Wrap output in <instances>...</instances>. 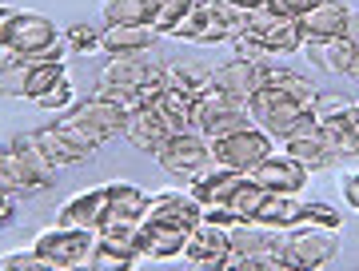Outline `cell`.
<instances>
[{
    "label": "cell",
    "mask_w": 359,
    "mask_h": 271,
    "mask_svg": "<svg viewBox=\"0 0 359 271\" xmlns=\"http://www.w3.org/2000/svg\"><path fill=\"white\" fill-rule=\"evenodd\" d=\"M231 56H236V60H252V64H268L264 44H259L256 32H248V28H240V32L231 36Z\"/></svg>",
    "instance_id": "cell-42"
},
{
    "label": "cell",
    "mask_w": 359,
    "mask_h": 271,
    "mask_svg": "<svg viewBox=\"0 0 359 271\" xmlns=\"http://www.w3.org/2000/svg\"><path fill=\"white\" fill-rule=\"evenodd\" d=\"M164 271H184V267H164Z\"/></svg>",
    "instance_id": "cell-53"
},
{
    "label": "cell",
    "mask_w": 359,
    "mask_h": 271,
    "mask_svg": "<svg viewBox=\"0 0 359 271\" xmlns=\"http://www.w3.org/2000/svg\"><path fill=\"white\" fill-rule=\"evenodd\" d=\"M280 148L292 155L295 164H304L308 172H323V168H332V164H339L332 155V148H327V140H323V128L316 116H308L304 124H295L280 140Z\"/></svg>",
    "instance_id": "cell-13"
},
{
    "label": "cell",
    "mask_w": 359,
    "mask_h": 271,
    "mask_svg": "<svg viewBox=\"0 0 359 271\" xmlns=\"http://www.w3.org/2000/svg\"><path fill=\"white\" fill-rule=\"evenodd\" d=\"M299 207H304V200H295V195H276V192H268L252 223H259V228H271V232H292L295 223H299Z\"/></svg>",
    "instance_id": "cell-27"
},
{
    "label": "cell",
    "mask_w": 359,
    "mask_h": 271,
    "mask_svg": "<svg viewBox=\"0 0 359 271\" xmlns=\"http://www.w3.org/2000/svg\"><path fill=\"white\" fill-rule=\"evenodd\" d=\"M339 192H344V204L351 207V211H359V172H351V176L339 180Z\"/></svg>",
    "instance_id": "cell-45"
},
{
    "label": "cell",
    "mask_w": 359,
    "mask_h": 271,
    "mask_svg": "<svg viewBox=\"0 0 359 271\" xmlns=\"http://www.w3.org/2000/svg\"><path fill=\"white\" fill-rule=\"evenodd\" d=\"M231 8H240V13H256V8H268V0H228Z\"/></svg>",
    "instance_id": "cell-48"
},
{
    "label": "cell",
    "mask_w": 359,
    "mask_h": 271,
    "mask_svg": "<svg viewBox=\"0 0 359 271\" xmlns=\"http://www.w3.org/2000/svg\"><path fill=\"white\" fill-rule=\"evenodd\" d=\"M304 56H308V60L320 68V72H339V76H347L351 56H355V40H351V36L308 40V44H304Z\"/></svg>",
    "instance_id": "cell-22"
},
{
    "label": "cell",
    "mask_w": 359,
    "mask_h": 271,
    "mask_svg": "<svg viewBox=\"0 0 359 271\" xmlns=\"http://www.w3.org/2000/svg\"><path fill=\"white\" fill-rule=\"evenodd\" d=\"M268 68L271 64H252V60H236L231 56L228 64L216 68V88L231 92L236 100H252L256 92L268 88Z\"/></svg>",
    "instance_id": "cell-16"
},
{
    "label": "cell",
    "mask_w": 359,
    "mask_h": 271,
    "mask_svg": "<svg viewBox=\"0 0 359 271\" xmlns=\"http://www.w3.org/2000/svg\"><path fill=\"white\" fill-rule=\"evenodd\" d=\"M156 164H160L168 176H176V180H196V176H204L208 168H216V160H212V140L200 136V132H176V136L160 148Z\"/></svg>",
    "instance_id": "cell-8"
},
{
    "label": "cell",
    "mask_w": 359,
    "mask_h": 271,
    "mask_svg": "<svg viewBox=\"0 0 359 271\" xmlns=\"http://www.w3.org/2000/svg\"><path fill=\"white\" fill-rule=\"evenodd\" d=\"M320 128H323V140H327L335 160H355L359 155V100H355V108H347L344 116L327 120Z\"/></svg>",
    "instance_id": "cell-24"
},
{
    "label": "cell",
    "mask_w": 359,
    "mask_h": 271,
    "mask_svg": "<svg viewBox=\"0 0 359 271\" xmlns=\"http://www.w3.org/2000/svg\"><path fill=\"white\" fill-rule=\"evenodd\" d=\"M160 32L152 25H104L100 44L104 56H136V52H152L160 44Z\"/></svg>",
    "instance_id": "cell-18"
},
{
    "label": "cell",
    "mask_w": 359,
    "mask_h": 271,
    "mask_svg": "<svg viewBox=\"0 0 359 271\" xmlns=\"http://www.w3.org/2000/svg\"><path fill=\"white\" fill-rule=\"evenodd\" d=\"M192 228H184L176 220H160V216H144L140 228H136V251L140 259H152V263H168V259L184 256V244H188Z\"/></svg>",
    "instance_id": "cell-11"
},
{
    "label": "cell",
    "mask_w": 359,
    "mask_h": 271,
    "mask_svg": "<svg viewBox=\"0 0 359 271\" xmlns=\"http://www.w3.org/2000/svg\"><path fill=\"white\" fill-rule=\"evenodd\" d=\"M104 25H152V0H104Z\"/></svg>",
    "instance_id": "cell-31"
},
{
    "label": "cell",
    "mask_w": 359,
    "mask_h": 271,
    "mask_svg": "<svg viewBox=\"0 0 359 271\" xmlns=\"http://www.w3.org/2000/svg\"><path fill=\"white\" fill-rule=\"evenodd\" d=\"M295 228H327V232H339L344 228V216H339V207L323 204V200H304Z\"/></svg>",
    "instance_id": "cell-34"
},
{
    "label": "cell",
    "mask_w": 359,
    "mask_h": 271,
    "mask_svg": "<svg viewBox=\"0 0 359 271\" xmlns=\"http://www.w3.org/2000/svg\"><path fill=\"white\" fill-rule=\"evenodd\" d=\"M347 76L359 80V40H355V56H351V68H347Z\"/></svg>",
    "instance_id": "cell-49"
},
{
    "label": "cell",
    "mask_w": 359,
    "mask_h": 271,
    "mask_svg": "<svg viewBox=\"0 0 359 271\" xmlns=\"http://www.w3.org/2000/svg\"><path fill=\"white\" fill-rule=\"evenodd\" d=\"M32 251H36L44 263L60 271H72L80 263H92V251H96V232H80V228H60L52 223L32 239Z\"/></svg>",
    "instance_id": "cell-7"
},
{
    "label": "cell",
    "mask_w": 359,
    "mask_h": 271,
    "mask_svg": "<svg viewBox=\"0 0 359 271\" xmlns=\"http://www.w3.org/2000/svg\"><path fill=\"white\" fill-rule=\"evenodd\" d=\"M252 124V112H248V100H236L231 92L224 88H212L204 96H196V108H192V132L216 140V136H228L236 128H248Z\"/></svg>",
    "instance_id": "cell-4"
},
{
    "label": "cell",
    "mask_w": 359,
    "mask_h": 271,
    "mask_svg": "<svg viewBox=\"0 0 359 271\" xmlns=\"http://www.w3.org/2000/svg\"><path fill=\"white\" fill-rule=\"evenodd\" d=\"M0 188H4V192H13V195H25V192H40L44 180L28 168L13 148H0Z\"/></svg>",
    "instance_id": "cell-28"
},
{
    "label": "cell",
    "mask_w": 359,
    "mask_h": 271,
    "mask_svg": "<svg viewBox=\"0 0 359 271\" xmlns=\"http://www.w3.org/2000/svg\"><path fill=\"white\" fill-rule=\"evenodd\" d=\"M0 271H13V267H8V259H4V256H0Z\"/></svg>",
    "instance_id": "cell-52"
},
{
    "label": "cell",
    "mask_w": 359,
    "mask_h": 271,
    "mask_svg": "<svg viewBox=\"0 0 359 271\" xmlns=\"http://www.w3.org/2000/svg\"><path fill=\"white\" fill-rule=\"evenodd\" d=\"M172 136H176V132H172V124L156 112L152 104L136 108V112L128 116V128H124V140H128L136 152H148V155H160V148H164Z\"/></svg>",
    "instance_id": "cell-15"
},
{
    "label": "cell",
    "mask_w": 359,
    "mask_h": 271,
    "mask_svg": "<svg viewBox=\"0 0 359 271\" xmlns=\"http://www.w3.org/2000/svg\"><path fill=\"white\" fill-rule=\"evenodd\" d=\"M104 188H108V216H112V220L140 223L144 216H148V200H152V195L144 192V188H136V183H128V180H112V183H104Z\"/></svg>",
    "instance_id": "cell-25"
},
{
    "label": "cell",
    "mask_w": 359,
    "mask_h": 271,
    "mask_svg": "<svg viewBox=\"0 0 359 271\" xmlns=\"http://www.w3.org/2000/svg\"><path fill=\"white\" fill-rule=\"evenodd\" d=\"M65 44L72 56H100L104 44H100V28L92 25H68L65 28Z\"/></svg>",
    "instance_id": "cell-38"
},
{
    "label": "cell",
    "mask_w": 359,
    "mask_h": 271,
    "mask_svg": "<svg viewBox=\"0 0 359 271\" xmlns=\"http://www.w3.org/2000/svg\"><path fill=\"white\" fill-rule=\"evenodd\" d=\"M72 104H76V88H72V76H65L60 84H52L40 100H32V108H40V112H65Z\"/></svg>",
    "instance_id": "cell-39"
},
{
    "label": "cell",
    "mask_w": 359,
    "mask_h": 271,
    "mask_svg": "<svg viewBox=\"0 0 359 271\" xmlns=\"http://www.w3.org/2000/svg\"><path fill=\"white\" fill-rule=\"evenodd\" d=\"M351 40H359V16H351V32H347Z\"/></svg>",
    "instance_id": "cell-50"
},
{
    "label": "cell",
    "mask_w": 359,
    "mask_h": 271,
    "mask_svg": "<svg viewBox=\"0 0 359 271\" xmlns=\"http://www.w3.org/2000/svg\"><path fill=\"white\" fill-rule=\"evenodd\" d=\"M244 28H248V32H256V40L264 44V52H268V56H292V52H304V44H308V36H304L299 20L271 13V8L244 13Z\"/></svg>",
    "instance_id": "cell-9"
},
{
    "label": "cell",
    "mask_w": 359,
    "mask_h": 271,
    "mask_svg": "<svg viewBox=\"0 0 359 271\" xmlns=\"http://www.w3.org/2000/svg\"><path fill=\"white\" fill-rule=\"evenodd\" d=\"M65 76H68V68L60 64V60H32V72H28V96H25V100L28 104L40 100L52 84H60Z\"/></svg>",
    "instance_id": "cell-33"
},
{
    "label": "cell",
    "mask_w": 359,
    "mask_h": 271,
    "mask_svg": "<svg viewBox=\"0 0 359 271\" xmlns=\"http://www.w3.org/2000/svg\"><path fill=\"white\" fill-rule=\"evenodd\" d=\"M148 216L176 220V223H184V228H200V220H204V204H200L192 192L164 188V192H152V200H148Z\"/></svg>",
    "instance_id": "cell-19"
},
{
    "label": "cell",
    "mask_w": 359,
    "mask_h": 271,
    "mask_svg": "<svg viewBox=\"0 0 359 271\" xmlns=\"http://www.w3.org/2000/svg\"><path fill=\"white\" fill-rule=\"evenodd\" d=\"M92 96L96 100H108V104H116L120 112H136V108H144L148 104V96L144 92H136V88H120V84H104V80H96V88H92Z\"/></svg>",
    "instance_id": "cell-36"
},
{
    "label": "cell",
    "mask_w": 359,
    "mask_h": 271,
    "mask_svg": "<svg viewBox=\"0 0 359 271\" xmlns=\"http://www.w3.org/2000/svg\"><path fill=\"white\" fill-rule=\"evenodd\" d=\"M16 220V195L0 188V228H8Z\"/></svg>",
    "instance_id": "cell-46"
},
{
    "label": "cell",
    "mask_w": 359,
    "mask_h": 271,
    "mask_svg": "<svg viewBox=\"0 0 359 271\" xmlns=\"http://www.w3.org/2000/svg\"><path fill=\"white\" fill-rule=\"evenodd\" d=\"M72 271H96V267H92V263H80V267H72Z\"/></svg>",
    "instance_id": "cell-51"
},
{
    "label": "cell",
    "mask_w": 359,
    "mask_h": 271,
    "mask_svg": "<svg viewBox=\"0 0 359 271\" xmlns=\"http://www.w3.org/2000/svg\"><path fill=\"white\" fill-rule=\"evenodd\" d=\"M136 259L140 256H128V251H116V247L96 244V251H92V267L96 271H136Z\"/></svg>",
    "instance_id": "cell-41"
},
{
    "label": "cell",
    "mask_w": 359,
    "mask_h": 271,
    "mask_svg": "<svg viewBox=\"0 0 359 271\" xmlns=\"http://www.w3.org/2000/svg\"><path fill=\"white\" fill-rule=\"evenodd\" d=\"M351 8L344 0H323L320 8H311L308 16H299V28L308 40H323V36H347L351 32Z\"/></svg>",
    "instance_id": "cell-20"
},
{
    "label": "cell",
    "mask_w": 359,
    "mask_h": 271,
    "mask_svg": "<svg viewBox=\"0 0 359 271\" xmlns=\"http://www.w3.org/2000/svg\"><path fill=\"white\" fill-rule=\"evenodd\" d=\"M104 84H120V88H136L152 96L164 84V60H156L152 52H136V56H108L100 72Z\"/></svg>",
    "instance_id": "cell-10"
},
{
    "label": "cell",
    "mask_w": 359,
    "mask_h": 271,
    "mask_svg": "<svg viewBox=\"0 0 359 271\" xmlns=\"http://www.w3.org/2000/svg\"><path fill=\"white\" fill-rule=\"evenodd\" d=\"M164 84L196 100V96H204L216 84V68L204 64V60H196V56H176V60L164 64Z\"/></svg>",
    "instance_id": "cell-17"
},
{
    "label": "cell",
    "mask_w": 359,
    "mask_h": 271,
    "mask_svg": "<svg viewBox=\"0 0 359 271\" xmlns=\"http://www.w3.org/2000/svg\"><path fill=\"white\" fill-rule=\"evenodd\" d=\"M148 104H152L156 112H160L168 124H172V132H192V108H196L192 96H184V92L160 84V88L148 96Z\"/></svg>",
    "instance_id": "cell-26"
},
{
    "label": "cell",
    "mask_w": 359,
    "mask_h": 271,
    "mask_svg": "<svg viewBox=\"0 0 359 271\" xmlns=\"http://www.w3.org/2000/svg\"><path fill=\"white\" fill-rule=\"evenodd\" d=\"M276 152V140H271L264 128L256 124H248V128H236L228 136H216L212 140V160H216V168H228V172H252L259 160H268Z\"/></svg>",
    "instance_id": "cell-5"
},
{
    "label": "cell",
    "mask_w": 359,
    "mask_h": 271,
    "mask_svg": "<svg viewBox=\"0 0 359 271\" xmlns=\"http://www.w3.org/2000/svg\"><path fill=\"white\" fill-rule=\"evenodd\" d=\"M184 259H188V263H216V259H231L228 232H224V228H212V223L192 228L188 244H184Z\"/></svg>",
    "instance_id": "cell-23"
},
{
    "label": "cell",
    "mask_w": 359,
    "mask_h": 271,
    "mask_svg": "<svg viewBox=\"0 0 359 271\" xmlns=\"http://www.w3.org/2000/svg\"><path fill=\"white\" fill-rule=\"evenodd\" d=\"M28 72H32V60L25 56H0V100H25L28 96Z\"/></svg>",
    "instance_id": "cell-30"
},
{
    "label": "cell",
    "mask_w": 359,
    "mask_h": 271,
    "mask_svg": "<svg viewBox=\"0 0 359 271\" xmlns=\"http://www.w3.org/2000/svg\"><path fill=\"white\" fill-rule=\"evenodd\" d=\"M192 4H196V0H152V28L168 40V36H172V28L188 16Z\"/></svg>",
    "instance_id": "cell-35"
},
{
    "label": "cell",
    "mask_w": 359,
    "mask_h": 271,
    "mask_svg": "<svg viewBox=\"0 0 359 271\" xmlns=\"http://www.w3.org/2000/svg\"><path fill=\"white\" fill-rule=\"evenodd\" d=\"M228 239H231V256L236 259H256V256H264V251L283 244L271 228H259V223H240L236 232H228Z\"/></svg>",
    "instance_id": "cell-29"
},
{
    "label": "cell",
    "mask_w": 359,
    "mask_h": 271,
    "mask_svg": "<svg viewBox=\"0 0 359 271\" xmlns=\"http://www.w3.org/2000/svg\"><path fill=\"white\" fill-rule=\"evenodd\" d=\"M20 13V8H8V4H0V52H4V44H8V28H13V16Z\"/></svg>",
    "instance_id": "cell-47"
},
{
    "label": "cell",
    "mask_w": 359,
    "mask_h": 271,
    "mask_svg": "<svg viewBox=\"0 0 359 271\" xmlns=\"http://www.w3.org/2000/svg\"><path fill=\"white\" fill-rule=\"evenodd\" d=\"M248 180L256 183V188H264V192H276V195H299L304 188H308L311 172L304 168V164H295L292 155L283 152H271L268 160H259L256 168L248 172Z\"/></svg>",
    "instance_id": "cell-12"
},
{
    "label": "cell",
    "mask_w": 359,
    "mask_h": 271,
    "mask_svg": "<svg viewBox=\"0 0 359 271\" xmlns=\"http://www.w3.org/2000/svg\"><path fill=\"white\" fill-rule=\"evenodd\" d=\"M248 176L244 172H228V168H208L204 176H196V180H188V192L200 200L204 207H224L231 200V192L244 183Z\"/></svg>",
    "instance_id": "cell-21"
},
{
    "label": "cell",
    "mask_w": 359,
    "mask_h": 271,
    "mask_svg": "<svg viewBox=\"0 0 359 271\" xmlns=\"http://www.w3.org/2000/svg\"><path fill=\"white\" fill-rule=\"evenodd\" d=\"M4 52H8V56H25V60H60V64H65L68 44H65V32L52 25L48 16L25 13V8H20V13L13 16ZM4 52H0V56H4Z\"/></svg>",
    "instance_id": "cell-2"
},
{
    "label": "cell",
    "mask_w": 359,
    "mask_h": 271,
    "mask_svg": "<svg viewBox=\"0 0 359 271\" xmlns=\"http://www.w3.org/2000/svg\"><path fill=\"white\" fill-rule=\"evenodd\" d=\"M104 216H108V188L104 183L100 188H84V192H76L72 200L56 207V223L60 228H80V232H96Z\"/></svg>",
    "instance_id": "cell-14"
},
{
    "label": "cell",
    "mask_w": 359,
    "mask_h": 271,
    "mask_svg": "<svg viewBox=\"0 0 359 271\" xmlns=\"http://www.w3.org/2000/svg\"><path fill=\"white\" fill-rule=\"evenodd\" d=\"M323 0H268V8L271 13H280V16H292V20H299V16H308L311 8H320Z\"/></svg>",
    "instance_id": "cell-44"
},
{
    "label": "cell",
    "mask_w": 359,
    "mask_h": 271,
    "mask_svg": "<svg viewBox=\"0 0 359 271\" xmlns=\"http://www.w3.org/2000/svg\"><path fill=\"white\" fill-rule=\"evenodd\" d=\"M8 148H13V152L25 160L28 168H32L40 180H44V188H52V183H56V168L48 164V155L40 152V144H36V136H32V132H20V136H13V144H8Z\"/></svg>",
    "instance_id": "cell-32"
},
{
    "label": "cell",
    "mask_w": 359,
    "mask_h": 271,
    "mask_svg": "<svg viewBox=\"0 0 359 271\" xmlns=\"http://www.w3.org/2000/svg\"><path fill=\"white\" fill-rule=\"evenodd\" d=\"M347 108H355L351 96H344V92H320V96H316V108H311V116L320 120V124H327V120L344 116Z\"/></svg>",
    "instance_id": "cell-40"
},
{
    "label": "cell",
    "mask_w": 359,
    "mask_h": 271,
    "mask_svg": "<svg viewBox=\"0 0 359 271\" xmlns=\"http://www.w3.org/2000/svg\"><path fill=\"white\" fill-rule=\"evenodd\" d=\"M244 28V13L231 8L228 0H196L188 16L172 28L168 40H188V44H224Z\"/></svg>",
    "instance_id": "cell-1"
},
{
    "label": "cell",
    "mask_w": 359,
    "mask_h": 271,
    "mask_svg": "<svg viewBox=\"0 0 359 271\" xmlns=\"http://www.w3.org/2000/svg\"><path fill=\"white\" fill-rule=\"evenodd\" d=\"M339 232L327 228H292V235H283V267L292 271H327L335 256H339Z\"/></svg>",
    "instance_id": "cell-6"
},
{
    "label": "cell",
    "mask_w": 359,
    "mask_h": 271,
    "mask_svg": "<svg viewBox=\"0 0 359 271\" xmlns=\"http://www.w3.org/2000/svg\"><path fill=\"white\" fill-rule=\"evenodd\" d=\"M4 259H8V267L13 271H60V267H52V263H44L32 247H25V251H8Z\"/></svg>",
    "instance_id": "cell-43"
},
{
    "label": "cell",
    "mask_w": 359,
    "mask_h": 271,
    "mask_svg": "<svg viewBox=\"0 0 359 271\" xmlns=\"http://www.w3.org/2000/svg\"><path fill=\"white\" fill-rule=\"evenodd\" d=\"M32 136H36L40 152L48 155V164H52V168H72V164H76V155L68 152V144L60 140V132L52 128V124H48V128H36Z\"/></svg>",
    "instance_id": "cell-37"
},
{
    "label": "cell",
    "mask_w": 359,
    "mask_h": 271,
    "mask_svg": "<svg viewBox=\"0 0 359 271\" xmlns=\"http://www.w3.org/2000/svg\"><path fill=\"white\" fill-rule=\"evenodd\" d=\"M248 112H252V124L264 128L271 140H283L295 124H304V120L311 116L308 104L295 100L283 84H268L264 92H256V96L248 100Z\"/></svg>",
    "instance_id": "cell-3"
}]
</instances>
